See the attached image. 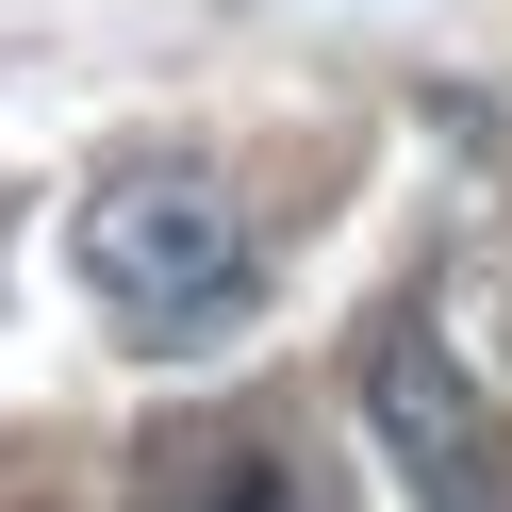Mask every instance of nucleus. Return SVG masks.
Returning <instances> with one entry per match:
<instances>
[{"mask_svg":"<svg viewBox=\"0 0 512 512\" xmlns=\"http://www.w3.org/2000/svg\"><path fill=\"white\" fill-rule=\"evenodd\" d=\"M364 430H380V463L413 479V496H496V413H479V380H463V347L430 331V314H380L364 331Z\"/></svg>","mask_w":512,"mask_h":512,"instance_id":"f03ea898","label":"nucleus"},{"mask_svg":"<svg viewBox=\"0 0 512 512\" xmlns=\"http://www.w3.org/2000/svg\"><path fill=\"white\" fill-rule=\"evenodd\" d=\"M149 479H166V496H281V463H265L248 430H166Z\"/></svg>","mask_w":512,"mask_h":512,"instance_id":"7ed1b4c3","label":"nucleus"},{"mask_svg":"<svg viewBox=\"0 0 512 512\" xmlns=\"http://www.w3.org/2000/svg\"><path fill=\"white\" fill-rule=\"evenodd\" d=\"M67 265L133 347H215L248 314V281H265V248H248V199L215 166H116L67 215Z\"/></svg>","mask_w":512,"mask_h":512,"instance_id":"f257e3e1","label":"nucleus"}]
</instances>
